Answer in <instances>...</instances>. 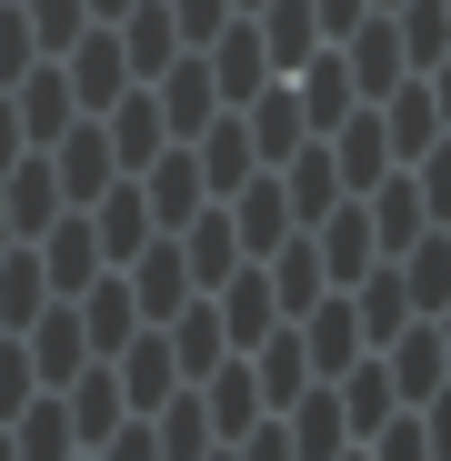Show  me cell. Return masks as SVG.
<instances>
[{"label": "cell", "instance_id": "6da1fadb", "mask_svg": "<svg viewBox=\"0 0 451 461\" xmlns=\"http://www.w3.org/2000/svg\"><path fill=\"white\" fill-rule=\"evenodd\" d=\"M50 60H60V81H70V101H81V111H111V101L131 91V60H121V31H111V21H91L81 41L50 50Z\"/></svg>", "mask_w": 451, "mask_h": 461}, {"label": "cell", "instance_id": "7a4b0ae2", "mask_svg": "<svg viewBox=\"0 0 451 461\" xmlns=\"http://www.w3.org/2000/svg\"><path fill=\"white\" fill-rule=\"evenodd\" d=\"M131 181H140V201H150V221H161V230H181V221L211 201V181H201V150H191V140H161V150H150V161H140Z\"/></svg>", "mask_w": 451, "mask_h": 461}, {"label": "cell", "instance_id": "3957f363", "mask_svg": "<svg viewBox=\"0 0 451 461\" xmlns=\"http://www.w3.org/2000/svg\"><path fill=\"white\" fill-rule=\"evenodd\" d=\"M0 211H11V241H41V230L70 211V201H60V171H50V150H41V140L21 150L11 171H0Z\"/></svg>", "mask_w": 451, "mask_h": 461}, {"label": "cell", "instance_id": "277c9868", "mask_svg": "<svg viewBox=\"0 0 451 461\" xmlns=\"http://www.w3.org/2000/svg\"><path fill=\"white\" fill-rule=\"evenodd\" d=\"M341 70H351V91H361V101H382V91L401 81V70H411V60H401V31H392V11H361V21L341 31Z\"/></svg>", "mask_w": 451, "mask_h": 461}, {"label": "cell", "instance_id": "5b68a950", "mask_svg": "<svg viewBox=\"0 0 451 461\" xmlns=\"http://www.w3.org/2000/svg\"><path fill=\"white\" fill-rule=\"evenodd\" d=\"M291 331H301V351H311V371H321V381H331L341 361H361V351H371V341H361V312H351V291H341V281H331V291H321Z\"/></svg>", "mask_w": 451, "mask_h": 461}, {"label": "cell", "instance_id": "8992f818", "mask_svg": "<svg viewBox=\"0 0 451 461\" xmlns=\"http://www.w3.org/2000/svg\"><path fill=\"white\" fill-rule=\"evenodd\" d=\"M150 101H161V131H171V140H191V131L221 111V91H211V60H201V50H171V70L150 81Z\"/></svg>", "mask_w": 451, "mask_h": 461}, {"label": "cell", "instance_id": "52a82bcc", "mask_svg": "<svg viewBox=\"0 0 451 461\" xmlns=\"http://www.w3.org/2000/svg\"><path fill=\"white\" fill-rule=\"evenodd\" d=\"M171 241H181V261H191V281L211 291V281H231L251 251H241V230H231V211H221V201H201L181 230H171Z\"/></svg>", "mask_w": 451, "mask_h": 461}, {"label": "cell", "instance_id": "ba28073f", "mask_svg": "<svg viewBox=\"0 0 451 461\" xmlns=\"http://www.w3.org/2000/svg\"><path fill=\"white\" fill-rule=\"evenodd\" d=\"M211 312H221V331H231V351H251V341L281 321V301H271V271H261V261H241L231 281H211Z\"/></svg>", "mask_w": 451, "mask_h": 461}, {"label": "cell", "instance_id": "9c48e42d", "mask_svg": "<svg viewBox=\"0 0 451 461\" xmlns=\"http://www.w3.org/2000/svg\"><path fill=\"white\" fill-rule=\"evenodd\" d=\"M361 211H371V241H382V261H392V251H411L421 230H431V211H421V191H411V171H401V161L361 191Z\"/></svg>", "mask_w": 451, "mask_h": 461}, {"label": "cell", "instance_id": "30bf717a", "mask_svg": "<svg viewBox=\"0 0 451 461\" xmlns=\"http://www.w3.org/2000/svg\"><path fill=\"white\" fill-rule=\"evenodd\" d=\"M11 111H21V140H60L70 121H81V101H70L60 81V60H31L21 81H11Z\"/></svg>", "mask_w": 451, "mask_h": 461}, {"label": "cell", "instance_id": "8fae6325", "mask_svg": "<svg viewBox=\"0 0 451 461\" xmlns=\"http://www.w3.org/2000/svg\"><path fill=\"white\" fill-rule=\"evenodd\" d=\"M161 341H171L181 381H201V371H221V361H231V331H221V312H211V291H191V301H181V312L161 321Z\"/></svg>", "mask_w": 451, "mask_h": 461}, {"label": "cell", "instance_id": "7c38bea8", "mask_svg": "<svg viewBox=\"0 0 451 461\" xmlns=\"http://www.w3.org/2000/svg\"><path fill=\"white\" fill-rule=\"evenodd\" d=\"M261 271H271V301H281V321H301V312H311V301L331 291V271H321V251H311V230L271 241V251H261Z\"/></svg>", "mask_w": 451, "mask_h": 461}, {"label": "cell", "instance_id": "4fadbf2b", "mask_svg": "<svg viewBox=\"0 0 451 461\" xmlns=\"http://www.w3.org/2000/svg\"><path fill=\"white\" fill-rule=\"evenodd\" d=\"M81 211H91V230H101V261H131V251L150 241V230H161V221H150V201H140V181H131V171H121V181L101 191V201H81Z\"/></svg>", "mask_w": 451, "mask_h": 461}, {"label": "cell", "instance_id": "5bb4252c", "mask_svg": "<svg viewBox=\"0 0 451 461\" xmlns=\"http://www.w3.org/2000/svg\"><path fill=\"white\" fill-rule=\"evenodd\" d=\"M191 150H201V181H211V201L221 191H241L261 161H251V131H241V111H211L201 131H191Z\"/></svg>", "mask_w": 451, "mask_h": 461}, {"label": "cell", "instance_id": "9a60e30c", "mask_svg": "<svg viewBox=\"0 0 451 461\" xmlns=\"http://www.w3.org/2000/svg\"><path fill=\"white\" fill-rule=\"evenodd\" d=\"M331 402H341L351 441H361L371 421H392V411H401V392H392V371H382V351H361V361H341V371H331Z\"/></svg>", "mask_w": 451, "mask_h": 461}, {"label": "cell", "instance_id": "2e32d148", "mask_svg": "<svg viewBox=\"0 0 451 461\" xmlns=\"http://www.w3.org/2000/svg\"><path fill=\"white\" fill-rule=\"evenodd\" d=\"M0 431H11V451H21V461H70V451H81V431H70L60 392H31V402L0 421Z\"/></svg>", "mask_w": 451, "mask_h": 461}, {"label": "cell", "instance_id": "e0dca14e", "mask_svg": "<svg viewBox=\"0 0 451 461\" xmlns=\"http://www.w3.org/2000/svg\"><path fill=\"white\" fill-rule=\"evenodd\" d=\"M281 431H291L301 461H331V451L351 441V421H341V402H331V381H311L301 402H281Z\"/></svg>", "mask_w": 451, "mask_h": 461}, {"label": "cell", "instance_id": "ac0fdd59", "mask_svg": "<svg viewBox=\"0 0 451 461\" xmlns=\"http://www.w3.org/2000/svg\"><path fill=\"white\" fill-rule=\"evenodd\" d=\"M150 441H161V461H201L221 431H211V402H201V381H181V392L150 411Z\"/></svg>", "mask_w": 451, "mask_h": 461}, {"label": "cell", "instance_id": "d6986e66", "mask_svg": "<svg viewBox=\"0 0 451 461\" xmlns=\"http://www.w3.org/2000/svg\"><path fill=\"white\" fill-rule=\"evenodd\" d=\"M201 402H211V431H221V441H241V431L261 421V381H251V361L231 351L221 371H201Z\"/></svg>", "mask_w": 451, "mask_h": 461}, {"label": "cell", "instance_id": "ffe728a7", "mask_svg": "<svg viewBox=\"0 0 451 461\" xmlns=\"http://www.w3.org/2000/svg\"><path fill=\"white\" fill-rule=\"evenodd\" d=\"M281 191H291V221L311 230L331 201H341V171H331V140H301L291 161H281Z\"/></svg>", "mask_w": 451, "mask_h": 461}, {"label": "cell", "instance_id": "44dd1931", "mask_svg": "<svg viewBox=\"0 0 451 461\" xmlns=\"http://www.w3.org/2000/svg\"><path fill=\"white\" fill-rule=\"evenodd\" d=\"M251 31H261L271 70H301V60L321 50V21H311V0H261V11H251Z\"/></svg>", "mask_w": 451, "mask_h": 461}, {"label": "cell", "instance_id": "7402d4cb", "mask_svg": "<svg viewBox=\"0 0 451 461\" xmlns=\"http://www.w3.org/2000/svg\"><path fill=\"white\" fill-rule=\"evenodd\" d=\"M41 301H60V291H50L41 251H31V241H11V251H0V331H21V321L41 312Z\"/></svg>", "mask_w": 451, "mask_h": 461}, {"label": "cell", "instance_id": "603a6c76", "mask_svg": "<svg viewBox=\"0 0 451 461\" xmlns=\"http://www.w3.org/2000/svg\"><path fill=\"white\" fill-rule=\"evenodd\" d=\"M31 60H41V41H31V11H21V0H0V91H11Z\"/></svg>", "mask_w": 451, "mask_h": 461}, {"label": "cell", "instance_id": "cb8c5ba5", "mask_svg": "<svg viewBox=\"0 0 451 461\" xmlns=\"http://www.w3.org/2000/svg\"><path fill=\"white\" fill-rule=\"evenodd\" d=\"M31 392H41V381H31V351H21V331H0V421H11Z\"/></svg>", "mask_w": 451, "mask_h": 461}, {"label": "cell", "instance_id": "d4e9b609", "mask_svg": "<svg viewBox=\"0 0 451 461\" xmlns=\"http://www.w3.org/2000/svg\"><path fill=\"white\" fill-rule=\"evenodd\" d=\"M361 11H371V0H311V21H321V41H341V31H351Z\"/></svg>", "mask_w": 451, "mask_h": 461}, {"label": "cell", "instance_id": "484cf974", "mask_svg": "<svg viewBox=\"0 0 451 461\" xmlns=\"http://www.w3.org/2000/svg\"><path fill=\"white\" fill-rule=\"evenodd\" d=\"M21 150H31V140H21V111H11V91H0V171H11Z\"/></svg>", "mask_w": 451, "mask_h": 461}, {"label": "cell", "instance_id": "4316f807", "mask_svg": "<svg viewBox=\"0 0 451 461\" xmlns=\"http://www.w3.org/2000/svg\"><path fill=\"white\" fill-rule=\"evenodd\" d=\"M331 461H371V451H361V441H341V451H331Z\"/></svg>", "mask_w": 451, "mask_h": 461}, {"label": "cell", "instance_id": "83f0119b", "mask_svg": "<svg viewBox=\"0 0 451 461\" xmlns=\"http://www.w3.org/2000/svg\"><path fill=\"white\" fill-rule=\"evenodd\" d=\"M0 251H11V211H0Z\"/></svg>", "mask_w": 451, "mask_h": 461}, {"label": "cell", "instance_id": "f1b7e54d", "mask_svg": "<svg viewBox=\"0 0 451 461\" xmlns=\"http://www.w3.org/2000/svg\"><path fill=\"white\" fill-rule=\"evenodd\" d=\"M0 461H21V451H11V431H0Z\"/></svg>", "mask_w": 451, "mask_h": 461}, {"label": "cell", "instance_id": "f546056e", "mask_svg": "<svg viewBox=\"0 0 451 461\" xmlns=\"http://www.w3.org/2000/svg\"><path fill=\"white\" fill-rule=\"evenodd\" d=\"M371 11H392V0H371Z\"/></svg>", "mask_w": 451, "mask_h": 461}, {"label": "cell", "instance_id": "4dcf8cb0", "mask_svg": "<svg viewBox=\"0 0 451 461\" xmlns=\"http://www.w3.org/2000/svg\"><path fill=\"white\" fill-rule=\"evenodd\" d=\"M70 461H91V451H70Z\"/></svg>", "mask_w": 451, "mask_h": 461}]
</instances>
